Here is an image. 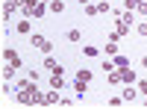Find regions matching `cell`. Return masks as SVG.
<instances>
[{"label":"cell","mask_w":147,"mask_h":109,"mask_svg":"<svg viewBox=\"0 0 147 109\" xmlns=\"http://www.w3.org/2000/svg\"><path fill=\"white\" fill-rule=\"evenodd\" d=\"M32 44L38 47V50H41L44 56H50V50H53V44L47 41V39H41V35H32Z\"/></svg>","instance_id":"obj_1"},{"label":"cell","mask_w":147,"mask_h":109,"mask_svg":"<svg viewBox=\"0 0 147 109\" xmlns=\"http://www.w3.org/2000/svg\"><path fill=\"white\" fill-rule=\"evenodd\" d=\"M24 12H27V15H35V18H41V15H44V6H41V3H35V0H27Z\"/></svg>","instance_id":"obj_2"},{"label":"cell","mask_w":147,"mask_h":109,"mask_svg":"<svg viewBox=\"0 0 147 109\" xmlns=\"http://www.w3.org/2000/svg\"><path fill=\"white\" fill-rule=\"evenodd\" d=\"M118 74H121V83H136V74H132V68H118Z\"/></svg>","instance_id":"obj_3"},{"label":"cell","mask_w":147,"mask_h":109,"mask_svg":"<svg viewBox=\"0 0 147 109\" xmlns=\"http://www.w3.org/2000/svg\"><path fill=\"white\" fill-rule=\"evenodd\" d=\"M3 56H6V62H9L12 68H18V65H21V59H18V53H15V50H6Z\"/></svg>","instance_id":"obj_4"},{"label":"cell","mask_w":147,"mask_h":109,"mask_svg":"<svg viewBox=\"0 0 147 109\" xmlns=\"http://www.w3.org/2000/svg\"><path fill=\"white\" fill-rule=\"evenodd\" d=\"M136 97H138V89H129V86H127V91H124V100L129 103V100H136Z\"/></svg>","instance_id":"obj_5"},{"label":"cell","mask_w":147,"mask_h":109,"mask_svg":"<svg viewBox=\"0 0 147 109\" xmlns=\"http://www.w3.org/2000/svg\"><path fill=\"white\" fill-rule=\"evenodd\" d=\"M115 68H129V59L127 56H115Z\"/></svg>","instance_id":"obj_6"},{"label":"cell","mask_w":147,"mask_h":109,"mask_svg":"<svg viewBox=\"0 0 147 109\" xmlns=\"http://www.w3.org/2000/svg\"><path fill=\"white\" fill-rule=\"evenodd\" d=\"M44 68H47V71H56L59 65H56V59H53V56H47V59H44Z\"/></svg>","instance_id":"obj_7"},{"label":"cell","mask_w":147,"mask_h":109,"mask_svg":"<svg viewBox=\"0 0 147 109\" xmlns=\"http://www.w3.org/2000/svg\"><path fill=\"white\" fill-rule=\"evenodd\" d=\"M62 9H65L62 0H50V12H62Z\"/></svg>","instance_id":"obj_8"},{"label":"cell","mask_w":147,"mask_h":109,"mask_svg":"<svg viewBox=\"0 0 147 109\" xmlns=\"http://www.w3.org/2000/svg\"><path fill=\"white\" fill-rule=\"evenodd\" d=\"M44 103H59V97H56V91H50V94H44Z\"/></svg>","instance_id":"obj_9"},{"label":"cell","mask_w":147,"mask_h":109,"mask_svg":"<svg viewBox=\"0 0 147 109\" xmlns=\"http://www.w3.org/2000/svg\"><path fill=\"white\" fill-rule=\"evenodd\" d=\"M74 89H77V94H82V91H85V80L77 77V86H74Z\"/></svg>","instance_id":"obj_10"},{"label":"cell","mask_w":147,"mask_h":109,"mask_svg":"<svg viewBox=\"0 0 147 109\" xmlns=\"http://www.w3.org/2000/svg\"><path fill=\"white\" fill-rule=\"evenodd\" d=\"M141 3H144V0H127V9H138Z\"/></svg>","instance_id":"obj_11"},{"label":"cell","mask_w":147,"mask_h":109,"mask_svg":"<svg viewBox=\"0 0 147 109\" xmlns=\"http://www.w3.org/2000/svg\"><path fill=\"white\" fill-rule=\"evenodd\" d=\"M68 41H80V30H71L68 32Z\"/></svg>","instance_id":"obj_12"},{"label":"cell","mask_w":147,"mask_h":109,"mask_svg":"<svg viewBox=\"0 0 147 109\" xmlns=\"http://www.w3.org/2000/svg\"><path fill=\"white\" fill-rule=\"evenodd\" d=\"M82 53H85V56H97V47L88 44V47H82Z\"/></svg>","instance_id":"obj_13"},{"label":"cell","mask_w":147,"mask_h":109,"mask_svg":"<svg viewBox=\"0 0 147 109\" xmlns=\"http://www.w3.org/2000/svg\"><path fill=\"white\" fill-rule=\"evenodd\" d=\"M77 77H80V80H85V83H88V80H91V71H85V68H82V71H80Z\"/></svg>","instance_id":"obj_14"},{"label":"cell","mask_w":147,"mask_h":109,"mask_svg":"<svg viewBox=\"0 0 147 109\" xmlns=\"http://www.w3.org/2000/svg\"><path fill=\"white\" fill-rule=\"evenodd\" d=\"M138 94H147V83H138Z\"/></svg>","instance_id":"obj_15"}]
</instances>
